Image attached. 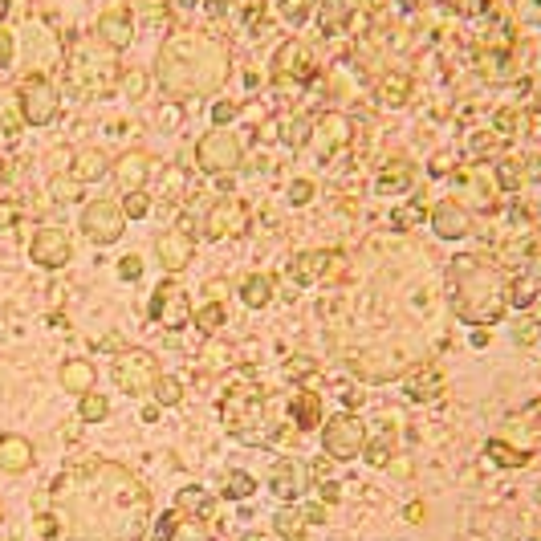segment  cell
<instances>
[{"mask_svg": "<svg viewBox=\"0 0 541 541\" xmlns=\"http://www.w3.org/2000/svg\"><path fill=\"white\" fill-rule=\"evenodd\" d=\"M123 94H127L131 102H139V98L147 94V70H127V74H123Z\"/></svg>", "mask_w": 541, "mask_h": 541, "instance_id": "obj_39", "label": "cell"}, {"mask_svg": "<svg viewBox=\"0 0 541 541\" xmlns=\"http://www.w3.org/2000/svg\"><path fill=\"white\" fill-rule=\"evenodd\" d=\"M106 171H110V163H106L102 151H86V155L74 159V179H78V184H98Z\"/></svg>", "mask_w": 541, "mask_h": 541, "instance_id": "obj_30", "label": "cell"}, {"mask_svg": "<svg viewBox=\"0 0 541 541\" xmlns=\"http://www.w3.org/2000/svg\"><path fill=\"white\" fill-rule=\"evenodd\" d=\"M314 5H318V0H277V9H281V17L289 25H306L310 13H314Z\"/></svg>", "mask_w": 541, "mask_h": 541, "instance_id": "obj_36", "label": "cell"}, {"mask_svg": "<svg viewBox=\"0 0 541 541\" xmlns=\"http://www.w3.org/2000/svg\"><path fill=\"white\" fill-rule=\"evenodd\" d=\"M273 74H277V82H302V78H310L314 74V62H310L306 45H297V41L281 45L277 57H273Z\"/></svg>", "mask_w": 541, "mask_h": 541, "instance_id": "obj_19", "label": "cell"}, {"mask_svg": "<svg viewBox=\"0 0 541 541\" xmlns=\"http://www.w3.org/2000/svg\"><path fill=\"white\" fill-rule=\"evenodd\" d=\"M192 297L188 289L179 285V281H159V289L151 293V318L167 330H179V326H188L192 322Z\"/></svg>", "mask_w": 541, "mask_h": 541, "instance_id": "obj_11", "label": "cell"}, {"mask_svg": "<svg viewBox=\"0 0 541 541\" xmlns=\"http://www.w3.org/2000/svg\"><path fill=\"white\" fill-rule=\"evenodd\" d=\"M192 322H196L204 334H216V330L224 326V306H220V297H212V302H208L204 310H196V314H192Z\"/></svg>", "mask_w": 541, "mask_h": 541, "instance_id": "obj_35", "label": "cell"}, {"mask_svg": "<svg viewBox=\"0 0 541 541\" xmlns=\"http://www.w3.org/2000/svg\"><path fill=\"white\" fill-rule=\"evenodd\" d=\"M228 74H232L228 45L204 29H175L155 57V78L171 98L216 94L228 82Z\"/></svg>", "mask_w": 541, "mask_h": 541, "instance_id": "obj_2", "label": "cell"}, {"mask_svg": "<svg viewBox=\"0 0 541 541\" xmlns=\"http://www.w3.org/2000/svg\"><path fill=\"white\" fill-rule=\"evenodd\" d=\"M501 179H505V188H521V167H517V163H513V167L505 163V167H501Z\"/></svg>", "mask_w": 541, "mask_h": 541, "instance_id": "obj_46", "label": "cell"}, {"mask_svg": "<svg viewBox=\"0 0 541 541\" xmlns=\"http://www.w3.org/2000/svg\"><path fill=\"white\" fill-rule=\"evenodd\" d=\"M17 102H21V118L29 127H49L57 110H62V98H57V86L41 74H29L17 90Z\"/></svg>", "mask_w": 541, "mask_h": 541, "instance_id": "obj_8", "label": "cell"}, {"mask_svg": "<svg viewBox=\"0 0 541 541\" xmlns=\"http://www.w3.org/2000/svg\"><path fill=\"white\" fill-rule=\"evenodd\" d=\"M257 493V480L249 476V472H240V468H228L224 472V480H220V497H228V501H245V497H253Z\"/></svg>", "mask_w": 541, "mask_h": 541, "instance_id": "obj_29", "label": "cell"}, {"mask_svg": "<svg viewBox=\"0 0 541 541\" xmlns=\"http://www.w3.org/2000/svg\"><path fill=\"white\" fill-rule=\"evenodd\" d=\"M302 521H306V513H302V509H281V513L273 517V529H277L285 541H306Z\"/></svg>", "mask_w": 541, "mask_h": 541, "instance_id": "obj_33", "label": "cell"}, {"mask_svg": "<svg viewBox=\"0 0 541 541\" xmlns=\"http://www.w3.org/2000/svg\"><path fill=\"white\" fill-rule=\"evenodd\" d=\"M289 419H293V428L297 432H314V428H322V395L318 391H310V387H297L293 391V399H289Z\"/></svg>", "mask_w": 541, "mask_h": 541, "instance_id": "obj_20", "label": "cell"}, {"mask_svg": "<svg viewBox=\"0 0 541 541\" xmlns=\"http://www.w3.org/2000/svg\"><path fill=\"white\" fill-rule=\"evenodd\" d=\"M245 232H249V208L240 200L224 196V200H216L208 208V216H204V236L208 240H236Z\"/></svg>", "mask_w": 541, "mask_h": 541, "instance_id": "obj_13", "label": "cell"}, {"mask_svg": "<svg viewBox=\"0 0 541 541\" xmlns=\"http://www.w3.org/2000/svg\"><path fill=\"white\" fill-rule=\"evenodd\" d=\"M411 179H415V167H411V159H391V163H383L379 167V175H375V188L383 192V196H395V192H407L411 188Z\"/></svg>", "mask_w": 541, "mask_h": 541, "instance_id": "obj_23", "label": "cell"}, {"mask_svg": "<svg viewBox=\"0 0 541 541\" xmlns=\"http://www.w3.org/2000/svg\"><path fill=\"white\" fill-rule=\"evenodd\" d=\"M432 228H436V236L440 240H464L468 232H472V216H468V208L460 204V200H440V204H432Z\"/></svg>", "mask_w": 541, "mask_h": 541, "instance_id": "obj_18", "label": "cell"}, {"mask_svg": "<svg viewBox=\"0 0 541 541\" xmlns=\"http://www.w3.org/2000/svg\"><path fill=\"white\" fill-rule=\"evenodd\" d=\"M0 517H5V513H0Z\"/></svg>", "mask_w": 541, "mask_h": 541, "instance_id": "obj_53", "label": "cell"}, {"mask_svg": "<svg viewBox=\"0 0 541 541\" xmlns=\"http://www.w3.org/2000/svg\"><path fill=\"white\" fill-rule=\"evenodd\" d=\"M45 513L57 541H139L151 525L147 485L114 460H82L53 476Z\"/></svg>", "mask_w": 541, "mask_h": 541, "instance_id": "obj_1", "label": "cell"}, {"mask_svg": "<svg viewBox=\"0 0 541 541\" xmlns=\"http://www.w3.org/2000/svg\"><path fill=\"white\" fill-rule=\"evenodd\" d=\"M155 399H159L163 407H175L179 399H184V387H179V379H171V375H159V383H155Z\"/></svg>", "mask_w": 541, "mask_h": 541, "instance_id": "obj_37", "label": "cell"}, {"mask_svg": "<svg viewBox=\"0 0 541 541\" xmlns=\"http://www.w3.org/2000/svg\"><path fill=\"white\" fill-rule=\"evenodd\" d=\"M98 37L110 53H123L131 41H135V17L127 5H110L102 17H98Z\"/></svg>", "mask_w": 541, "mask_h": 541, "instance_id": "obj_15", "label": "cell"}, {"mask_svg": "<svg viewBox=\"0 0 541 541\" xmlns=\"http://www.w3.org/2000/svg\"><path fill=\"white\" fill-rule=\"evenodd\" d=\"M175 509L184 513V517H192V521H208V517L216 513V501H212L208 489L188 485V489H179V493H175Z\"/></svg>", "mask_w": 541, "mask_h": 541, "instance_id": "obj_24", "label": "cell"}, {"mask_svg": "<svg viewBox=\"0 0 541 541\" xmlns=\"http://www.w3.org/2000/svg\"><path fill=\"white\" fill-rule=\"evenodd\" d=\"M118 277H123V281H139L143 277V257L139 253H127L123 261H118Z\"/></svg>", "mask_w": 541, "mask_h": 541, "instance_id": "obj_42", "label": "cell"}, {"mask_svg": "<svg viewBox=\"0 0 541 541\" xmlns=\"http://www.w3.org/2000/svg\"><path fill=\"white\" fill-rule=\"evenodd\" d=\"M33 444L25 436H0V468H5L9 476H21L33 468Z\"/></svg>", "mask_w": 541, "mask_h": 541, "instance_id": "obj_22", "label": "cell"}, {"mask_svg": "<svg viewBox=\"0 0 541 541\" xmlns=\"http://www.w3.org/2000/svg\"><path fill=\"white\" fill-rule=\"evenodd\" d=\"M102 350H110V354H123V338H118V334H106V338H102Z\"/></svg>", "mask_w": 541, "mask_h": 541, "instance_id": "obj_49", "label": "cell"}, {"mask_svg": "<svg viewBox=\"0 0 541 541\" xmlns=\"http://www.w3.org/2000/svg\"><path fill=\"white\" fill-rule=\"evenodd\" d=\"M350 17V0H322V29L326 33H338Z\"/></svg>", "mask_w": 541, "mask_h": 541, "instance_id": "obj_34", "label": "cell"}, {"mask_svg": "<svg viewBox=\"0 0 541 541\" xmlns=\"http://www.w3.org/2000/svg\"><path fill=\"white\" fill-rule=\"evenodd\" d=\"M407 521H424V501H411L407 505Z\"/></svg>", "mask_w": 541, "mask_h": 541, "instance_id": "obj_50", "label": "cell"}, {"mask_svg": "<svg viewBox=\"0 0 541 541\" xmlns=\"http://www.w3.org/2000/svg\"><path fill=\"white\" fill-rule=\"evenodd\" d=\"M155 257L167 273H179L184 265H192V232L188 228H167L155 236Z\"/></svg>", "mask_w": 541, "mask_h": 541, "instance_id": "obj_16", "label": "cell"}, {"mask_svg": "<svg viewBox=\"0 0 541 541\" xmlns=\"http://www.w3.org/2000/svg\"><path fill=\"white\" fill-rule=\"evenodd\" d=\"M82 232H86V240H94V245H114V240L127 232L123 204L118 200H90L82 208Z\"/></svg>", "mask_w": 541, "mask_h": 541, "instance_id": "obj_10", "label": "cell"}, {"mask_svg": "<svg viewBox=\"0 0 541 541\" xmlns=\"http://www.w3.org/2000/svg\"><path fill=\"white\" fill-rule=\"evenodd\" d=\"M346 273H350V265L334 249H310L302 257H293V281L297 285H338V281H346Z\"/></svg>", "mask_w": 541, "mask_h": 541, "instance_id": "obj_9", "label": "cell"}, {"mask_svg": "<svg viewBox=\"0 0 541 541\" xmlns=\"http://www.w3.org/2000/svg\"><path fill=\"white\" fill-rule=\"evenodd\" d=\"M363 456H367V464L371 468H383V464H391V444L387 440H367V448H363Z\"/></svg>", "mask_w": 541, "mask_h": 541, "instance_id": "obj_40", "label": "cell"}, {"mask_svg": "<svg viewBox=\"0 0 541 541\" xmlns=\"http://www.w3.org/2000/svg\"><path fill=\"white\" fill-rule=\"evenodd\" d=\"M273 493L281 497V501H297V497H306V489H310V468L297 460V456H285V460H277L273 464Z\"/></svg>", "mask_w": 541, "mask_h": 541, "instance_id": "obj_17", "label": "cell"}, {"mask_svg": "<svg viewBox=\"0 0 541 541\" xmlns=\"http://www.w3.org/2000/svg\"><path fill=\"white\" fill-rule=\"evenodd\" d=\"M452 310L472 330L476 326L485 330V326L501 322L505 310H509V281L489 261L456 257L452 261Z\"/></svg>", "mask_w": 541, "mask_h": 541, "instance_id": "obj_3", "label": "cell"}, {"mask_svg": "<svg viewBox=\"0 0 541 541\" xmlns=\"http://www.w3.org/2000/svg\"><path fill=\"white\" fill-rule=\"evenodd\" d=\"M106 415H110V399L98 395V391H86L82 403H78V419H82V424H102Z\"/></svg>", "mask_w": 541, "mask_h": 541, "instance_id": "obj_32", "label": "cell"}, {"mask_svg": "<svg viewBox=\"0 0 541 541\" xmlns=\"http://www.w3.org/2000/svg\"><path fill=\"white\" fill-rule=\"evenodd\" d=\"M220 424L236 436V440H269L265 432V391L257 379L236 375L224 391H220Z\"/></svg>", "mask_w": 541, "mask_h": 541, "instance_id": "obj_4", "label": "cell"}, {"mask_svg": "<svg viewBox=\"0 0 541 541\" xmlns=\"http://www.w3.org/2000/svg\"><path fill=\"white\" fill-rule=\"evenodd\" d=\"M159 375L163 371H159L151 350H123L114 358V367H110V379H114V387L123 395H151Z\"/></svg>", "mask_w": 541, "mask_h": 541, "instance_id": "obj_5", "label": "cell"}, {"mask_svg": "<svg viewBox=\"0 0 541 541\" xmlns=\"http://www.w3.org/2000/svg\"><path fill=\"white\" fill-rule=\"evenodd\" d=\"M513 338H517L521 346H529V342H537V338H541V326H537V322H521V326L513 330Z\"/></svg>", "mask_w": 541, "mask_h": 541, "instance_id": "obj_44", "label": "cell"}, {"mask_svg": "<svg viewBox=\"0 0 541 541\" xmlns=\"http://www.w3.org/2000/svg\"><path fill=\"white\" fill-rule=\"evenodd\" d=\"M110 171H114L118 184H123V192H143L147 175H151V155L147 151H127V155H118V163Z\"/></svg>", "mask_w": 541, "mask_h": 541, "instance_id": "obj_21", "label": "cell"}, {"mask_svg": "<svg viewBox=\"0 0 541 541\" xmlns=\"http://www.w3.org/2000/svg\"><path fill=\"white\" fill-rule=\"evenodd\" d=\"M285 196H289V204L302 208V204H310V200H314V184H310V179H293Z\"/></svg>", "mask_w": 541, "mask_h": 541, "instance_id": "obj_41", "label": "cell"}, {"mask_svg": "<svg viewBox=\"0 0 541 541\" xmlns=\"http://www.w3.org/2000/svg\"><path fill=\"white\" fill-rule=\"evenodd\" d=\"M78 196V179H57V200H74Z\"/></svg>", "mask_w": 541, "mask_h": 541, "instance_id": "obj_45", "label": "cell"}, {"mask_svg": "<svg viewBox=\"0 0 541 541\" xmlns=\"http://www.w3.org/2000/svg\"><path fill=\"white\" fill-rule=\"evenodd\" d=\"M236 293H240V302H245L249 310H265L273 302V281L265 273H249L245 281L236 285Z\"/></svg>", "mask_w": 541, "mask_h": 541, "instance_id": "obj_26", "label": "cell"}, {"mask_svg": "<svg viewBox=\"0 0 541 541\" xmlns=\"http://www.w3.org/2000/svg\"><path fill=\"white\" fill-rule=\"evenodd\" d=\"M232 118H236V102H216V106H212V123H216V127H228Z\"/></svg>", "mask_w": 541, "mask_h": 541, "instance_id": "obj_43", "label": "cell"}, {"mask_svg": "<svg viewBox=\"0 0 541 541\" xmlns=\"http://www.w3.org/2000/svg\"><path fill=\"white\" fill-rule=\"evenodd\" d=\"M403 391H407V399H415V403H432V399L444 395V375H436V371H415V375L403 379Z\"/></svg>", "mask_w": 541, "mask_h": 541, "instance_id": "obj_25", "label": "cell"}, {"mask_svg": "<svg viewBox=\"0 0 541 541\" xmlns=\"http://www.w3.org/2000/svg\"><path fill=\"white\" fill-rule=\"evenodd\" d=\"M533 102H537V110H541V90H537V94H533Z\"/></svg>", "mask_w": 541, "mask_h": 541, "instance_id": "obj_52", "label": "cell"}, {"mask_svg": "<svg viewBox=\"0 0 541 541\" xmlns=\"http://www.w3.org/2000/svg\"><path fill=\"white\" fill-rule=\"evenodd\" d=\"M537 432H541V428H537Z\"/></svg>", "mask_w": 541, "mask_h": 541, "instance_id": "obj_54", "label": "cell"}, {"mask_svg": "<svg viewBox=\"0 0 541 541\" xmlns=\"http://www.w3.org/2000/svg\"><path fill=\"white\" fill-rule=\"evenodd\" d=\"M379 102L383 106H407L411 102V78L407 74H383L379 78Z\"/></svg>", "mask_w": 541, "mask_h": 541, "instance_id": "obj_28", "label": "cell"}, {"mask_svg": "<svg viewBox=\"0 0 541 541\" xmlns=\"http://www.w3.org/2000/svg\"><path fill=\"white\" fill-rule=\"evenodd\" d=\"M62 387L82 399L86 391H94V367L86 358H70V363H62Z\"/></svg>", "mask_w": 541, "mask_h": 541, "instance_id": "obj_27", "label": "cell"}, {"mask_svg": "<svg viewBox=\"0 0 541 541\" xmlns=\"http://www.w3.org/2000/svg\"><path fill=\"white\" fill-rule=\"evenodd\" d=\"M196 163L208 175H228V171H236L240 163H245V143H240V135H232L228 127H212L196 143Z\"/></svg>", "mask_w": 541, "mask_h": 541, "instance_id": "obj_6", "label": "cell"}, {"mask_svg": "<svg viewBox=\"0 0 541 541\" xmlns=\"http://www.w3.org/2000/svg\"><path fill=\"white\" fill-rule=\"evenodd\" d=\"M485 452H489V460L501 464V468H525V464L533 460L525 448H513V444H505V440H489Z\"/></svg>", "mask_w": 541, "mask_h": 541, "instance_id": "obj_31", "label": "cell"}, {"mask_svg": "<svg viewBox=\"0 0 541 541\" xmlns=\"http://www.w3.org/2000/svg\"><path fill=\"white\" fill-rule=\"evenodd\" d=\"M147 212H151L147 192H127V196H123V216H127V220H143Z\"/></svg>", "mask_w": 541, "mask_h": 541, "instance_id": "obj_38", "label": "cell"}, {"mask_svg": "<svg viewBox=\"0 0 541 541\" xmlns=\"http://www.w3.org/2000/svg\"><path fill=\"white\" fill-rule=\"evenodd\" d=\"M497 127L501 131H517V110H501L497 114Z\"/></svg>", "mask_w": 541, "mask_h": 541, "instance_id": "obj_48", "label": "cell"}, {"mask_svg": "<svg viewBox=\"0 0 541 541\" xmlns=\"http://www.w3.org/2000/svg\"><path fill=\"white\" fill-rule=\"evenodd\" d=\"M350 118H342V114H322L318 123H314V131H310V151L322 159V163H330L338 151H346L350 147Z\"/></svg>", "mask_w": 541, "mask_h": 541, "instance_id": "obj_14", "label": "cell"}, {"mask_svg": "<svg viewBox=\"0 0 541 541\" xmlns=\"http://www.w3.org/2000/svg\"><path fill=\"white\" fill-rule=\"evenodd\" d=\"M472 346H489V334L485 330H472Z\"/></svg>", "mask_w": 541, "mask_h": 541, "instance_id": "obj_51", "label": "cell"}, {"mask_svg": "<svg viewBox=\"0 0 541 541\" xmlns=\"http://www.w3.org/2000/svg\"><path fill=\"white\" fill-rule=\"evenodd\" d=\"M9 62H13V37L0 33V66H9Z\"/></svg>", "mask_w": 541, "mask_h": 541, "instance_id": "obj_47", "label": "cell"}, {"mask_svg": "<svg viewBox=\"0 0 541 541\" xmlns=\"http://www.w3.org/2000/svg\"><path fill=\"white\" fill-rule=\"evenodd\" d=\"M322 444H326V456L354 460V456H363V448H367V424L358 415H350V411H338V415L326 419Z\"/></svg>", "mask_w": 541, "mask_h": 541, "instance_id": "obj_7", "label": "cell"}, {"mask_svg": "<svg viewBox=\"0 0 541 541\" xmlns=\"http://www.w3.org/2000/svg\"><path fill=\"white\" fill-rule=\"evenodd\" d=\"M29 257L41 269H66L70 257H74V240H70L66 228H53V224L49 228H37L33 240H29Z\"/></svg>", "mask_w": 541, "mask_h": 541, "instance_id": "obj_12", "label": "cell"}]
</instances>
